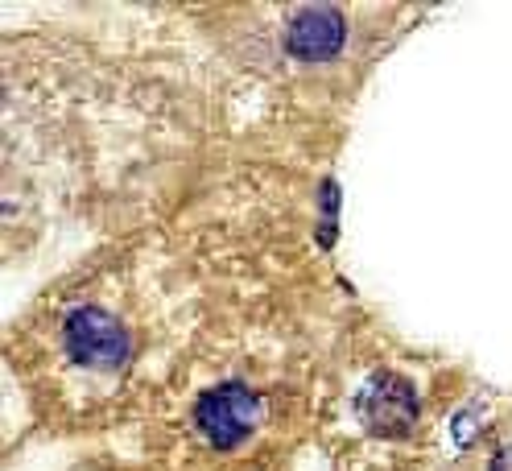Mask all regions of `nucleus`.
Wrapping results in <instances>:
<instances>
[{
	"mask_svg": "<svg viewBox=\"0 0 512 471\" xmlns=\"http://www.w3.org/2000/svg\"><path fill=\"white\" fill-rule=\"evenodd\" d=\"M62 343H67L71 360L87 364V368H120L128 360V352H133L124 327L100 306L67 310V319H62Z\"/></svg>",
	"mask_w": 512,
	"mask_h": 471,
	"instance_id": "f03ea898",
	"label": "nucleus"
},
{
	"mask_svg": "<svg viewBox=\"0 0 512 471\" xmlns=\"http://www.w3.org/2000/svg\"><path fill=\"white\" fill-rule=\"evenodd\" d=\"M360 422L380 434V438H401L413 430V422H418V393H413V385L405 381V376L397 372H376L372 381L364 385L360 401Z\"/></svg>",
	"mask_w": 512,
	"mask_h": 471,
	"instance_id": "7ed1b4c3",
	"label": "nucleus"
},
{
	"mask_svg": "<svg viewBox=\"0 0 512 471\" xmlns=\"http://www.w3.org/2000/svg\"><path fill=\"white\" fill-rule=\"evenodd\" d=\"M347 38V21L339 9L327 5H310L290 21V34H285V50L302 62H327L343 50Z\"/></svg>",
	"mask_w": 512,
	"mask_h": 471,
	"instance_id": "20e7f679",
	"label": "nucleus"
},
{
	"mask_svg": "<svg viewBox=\"0 0 512 471\" xmlns=\"http://www.w3.org/2000/svg\"><path fill=\"white\" fill-rule=\"evenodd\" d=\"M488 471H512V447L496 451V455H492V463H488Z\"/></svg>",
	"mask_w": 512,
	"mask_h": 471,
	"instance_id": "39448f33",
	"label": "nucleus"
},
{
	"mask_svg": "<svg viewBox=\"0 0 512 471\" xmlns=\"http://www.w3.org/2000/svg\"><path fill=\"white\" fill-rule=\"evenodd\" d=\"M261 414H265V405H261V397H256L248 385L223 381V385H215V389H207L199 397L195 426H199V434L207 438L215 451H232V447L244 443L256 426H261Z\"/></svg>",
	"mask_w": 512,
	"mask_h": 471,
	"instance_id": "f257e3e1",
	"label": "nucleus"
}]
</instances>
